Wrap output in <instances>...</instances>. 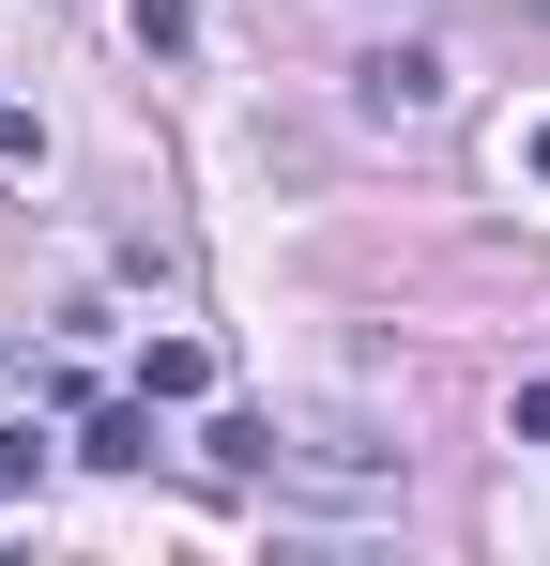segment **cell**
<instances>
[{
  "label": "cell",
  "mask_w": 550,
  "mask_h": 566,
  "mask_svg": "<svg viewBox=\"0 0 550 566\" xmlns=\"http://www.w3.org/2000/svg\"><path fill=\"white\" fill-rule=\"evenodd\" d=\"M31 474H46V444H31V429H0V505H15Z\"/></svg>",
  "instance_id": "277c9868"
},
{
  "label": "cell",
  "mask_w": 550,
  "mask_h": 566,
  "mask_svg": "<svg viewBox=\"0 0 550 566\" xmlns=\"http://www.w3.org/2000/svg\"><path fill=\"white\" fill-rule=\"evenodd\" d=\"M429 107H444V62L429 46H382L367 62V123H429Z\"/></svg>",
  "instance_id": "6da1fadb"
},
{
  "label": "cell",
  "mask_w": 550,
  "mask_h": 566,
  "mask_svg": "<svg viewBox=\"0 0 550 566\" xmlns=\"http://www.w3.org/2000/svg\"><path fill=\"white\" fill-rule=\"evenodd\" d=\"M520 169H536V185H550V123H536V138H520Z\"/></svg>",
  "instance_id": "52a82bcc"
},
{
  "label": "cell",
  "mask_w": 550,
  "mask_h": 566,
  "mask_svg": "<svg viewBox=\"0 0 550 566\" xmlns=\"http://www.w3.org/2000/svg\"><path fill=\"white\" fill-rule=\"evenodd\" d=\"M77 460H107V474H154V398H123V413H92V444Z\"/></svg>",
  "instance_id": "7a4b0ae2"
},
{
  "label": "cell",
  "mask_w": 550,
  "mask_h": 566,
  "mask_svg": "<svg viewBox=\"0 0 550 566\" xmlns=\"http://www.w3.org/2000/svg\"><path fill=\"white\" fill-rule=\"evenodd\" d=\"M199 382H214L199 337H154V353H138V398H199Z\"/></svg>",
  "instance_id": "3957f363"
},
{
  "label": "cell",
  "mask_w": 550,
  "mask_h": 566,
  "mask_svg": "<svg viewBox=\"0 0 550 566\" xmlns=\"http://www.w3.org/2000/svg\"><path fill=\"white\" fill-rule=\"evenodd\" d=\"M15 154H31V107H0V169H15Z\"/></svg>",
  "instance_id": "8992f818"
},
{
  "label": "cell",
  "mask_w": 550,
  "mask_h": 566,
  "mask_svg": "<svg viewBox=\"0 0 550 566\" xmlns=\"http://www.w3.org/2000/svg\"><path fill=\"white\" fill-rule=\"evenodd\" d=\"M520 444H550V382H520Z\"/></svg>",
  "instance_id": "5b68a950"
}]
</instances>
